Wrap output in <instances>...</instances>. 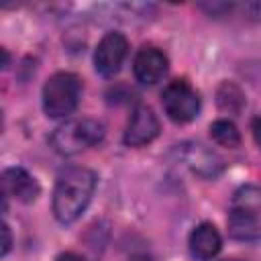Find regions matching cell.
<instances>
[{"label": "cell", "instance_id": "obj_1", "mask_svg": "<svg viewBox=\"0 0 261 261\" xmlns=\"http://www.w3.org/2000/svg\"><path fill=\"white\" fill-rule=\"evenodd\" d=\"M96 190V173L86 167L65 169L53 190V214L61 224L75 222L88 208Z\"/></svg>", "mask_w": 261, "mask_h": 261}, {"label": "cell", "instance_id": "obj_2", "mask_svg": "<svg viewBox=\"0 0 261 261\" xmlns=\"http://www.w3.org/2000/svg\"><path fill=\"white\" fill-rule=\"evenodd\" d=\"M228 232L237 241L261 239V188L243 186L234 192L228 212Z\"/></svg>", "mask_w": 261, "mask_h": 261}, {"label": "cell", "instance_id": "obj_3", "mask_svg": "<svg viewBox=\"0 0 261 261\" xmlns=\"http://www.w3.org/2000/svg\"><path fill=\"white\" fill-rule=\"evenodd\" d=\"M104 137V126L94 118H73L59 124L51 137L49 145L59 155H75L84 149L98 145Z\"/></svg>", "mask_w": 261, "mask_h": 261}, {"label": "cell", "instance_id": "obj_4", "mask_svg": "<svg viewBox=\"0 0 261 261\" xmlns=\"http://www.w3.org/2000/svg\"><path fill=\"white\" fill-rule=\"evenodd\" d=\"M80 96V77L71 71H57L43 86V110L49 118H65L77 108Z\"/></svg>", "mask_w": 261, "mask_h": 261}, {"label": "cell", "instance_id": "obj_5", "mask_svg": "<svg viewBox=\"0 0 261 261\" xmlns=\"http://www.w3.org/2000/svg\"><path fill=\"white\" fill-rule=\"evenodd\" d=\"M161 104L165 114L173 122H190L200 112V96L186 80L169 82L161 92Z\"/></svg>", "mask_w": 261, "mask_h": 261}, {"label": "cell", "instance_id": "obj_6", "mask_svg": "<svg viewBox=\"0 0 261 261\" xmlns=\"http://www.w3.org/2000/svg\"><path fill=\"white\" fill-rule=\"evenodd\" d=\"M126 53H128V43H126V37L122 33H106L100 43L96 45V51H94V67L100 75L104 77H112L122 61L126 59Z\"/></svg>", "mask_w": 261, "mask_h": 261}, {"label": "cell", "instance_id": "obj_7", "mask_svg": "<svg viewBox=\"0 0 261 261\" xmlns=\"http://www.w3.org/2000/svg\"><path fill=\"white\" fill-rule=\"evenodd\" d=\"M177 151H179L181 161L200 177L212 179V177L220 175L222 169H224L222 157L218 153H214L212 149L200 145V143H184Z\"/></svg>", "mask_w": 261, "mask_h": 261}, {"label": "cell", "instance_id": "obj_8", "mask_svg": "<svg viewBox=\"0 0 261 261\" xmlns=\"http://www.w3.org/2000/svg\"><path fill=\"white\" fill-rule=\"evenodd\" d=\"M159 135V120L155 116V112L145 106V104H139L130 118H128V124L124 128V145L128 147H143L147 143H151L155 137Z\"/></svg>", "mask_w": 261, "mask_h": 261}, {"label": "cell", "instance_id": "obj_9", "mask_svg": "<svg viewBox=\"0 0 261 261\" xmlns=\"http://www.w3.org/2000/svg\"><path fill=\"white\" fill-rule=\"evenodd\" d=\"M167 65H169V61L163 51H159L157 47H141L135 55L133 71H135V77L139 84L153 86L165 77Z\"/></svg>", "mask_w": 261, "mask_h": 261}, {"label": "cell", "instance_id": "obj_10", "mask_svg": "<svg viewBox=\"0 0 261 261\" xmlns=\"http://www.w3.org/2000/svg\"><path fill=\"white\" fill-rule=\"evenodd\" d=\"M2 192L4 198H14L22 204L35 202L41 188L37 184V179L22 167H8L2 173Z\"/></svg>", "mask_w": 261, "mask_h": 261}, {"label": "cell", "instance_id": "obj_11", "mask_svg": "<svg viewBox=\"0 0 261 261\" xmlns=\"http://www.w3.org/2000/svg\"><path fill=\"white\" fill-rule=\"evenodd\" d=\"M190 253L200 259V261H210L212 257L218 255L220 247H222V239H220V232L216 230L214 224L210 222H202L198 224L192 232H190Z\"/></svg>", "mask_w": 261, "mask_h": 261}, {"label": "cell", "instance_id": "obj_12", "mask_svg": "<svg viewBox=\"0 0 261 261\" xmlns=\"http://www.w3.org/2000/svg\"><path fill=\"white\" fill-rule=\"evenodd\" d=\"M216 102H218V108L220 110L230 112V114H237L245 106V96H243V92L234 84L224 82L218 88V92H216Z\"/></svg>", "mask_w": 261, "mask_h": 261}, {"label": "cell", "instance_id": "obj_13", "mask_svg": "<svg viewBox=\"0 0 261 261\" xmlns=\"http://www.w3.org/2000/svg\"><path fill=\"white\" fill-rule=\"evenodd\" d=\"M210 137H212L218 145H222V147L234 149V147L241 145V133H239V128L234 126V122H230V120H226V118L214 120V122L210 124Z\"/></svg>", "mask_w": 261, "mask_h": 261}, {"label": "cell", "instance_id": "obj_14", "mask_svg": "<svg viewBox=\"0 0 261 261\" xmlns=\"http://www.w3.org/2000/svg\"><path fill=\"white\" fill-rule=\"evenodd\" d=\"M2 234H4V241H2V255H6L12 247V237H10V228L6 222H2Z\"/></svg>", "mask_w": 261, "mask_h": 261}, {"label": "cell", "instance_id": "obj_15", "mask_svg": "<svg viewBox=\"0 0 261 261\" xmlns=\"http://www.w3.org/2000/svg\"><path fill=\"white\" fill-rule=\"evenodd\" d=\"M251 130H253V139H255V143L261 147V116L253 118V122H251Z\"/></svg>", "mask_w": 261, "mask_h": 261}, {"label": "cell", "instance_id": "obj_16", "mask_svg": "<svg viewBox=\"0 0 261 261\" xmlns=\"http://www.w3.org/2000/svg\"><path fill=\"white\" fill-rule=\"evenodd\" d=\"M55 261H86L82 255H77V253H71V251H67V253H61V255H57V259Z\"/></svg>", "mask_w": 261, "mask_h": 261}, {"label": "cell", "instance_id": "obj_17", "mask_svg": "<svg viewBox=\"0 0 261 261\" xmlns=\"http://www.w3.org/2000/svg\"><path fill=\"white\" fill-rule=\"evenodd\" d=\"M130 261H149V259H147V257H133Z\"/></svg>", "mask_w": 261, "mask_h": 261}, {"label": "cell", "instance_id": "obj_18", "mask_svg": "<svg viewBox=\"0 0 261 261\" xmlns=\"http://www.w3.org/2000/svg\"><path fill=\"white\" fill-rule=\"evenodd\" d=\"M220 261H243V259H234V257H230V259H220Z\"/></svg>", "mask_w": 261, "mask_h": 261}]
</instances>
